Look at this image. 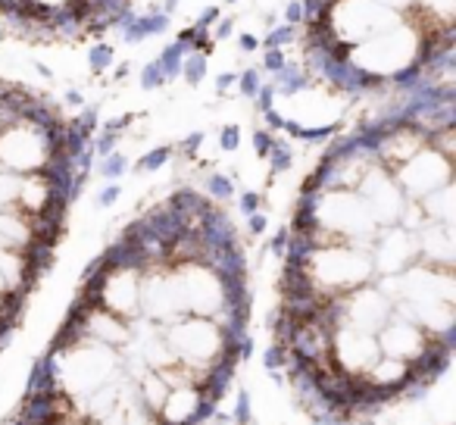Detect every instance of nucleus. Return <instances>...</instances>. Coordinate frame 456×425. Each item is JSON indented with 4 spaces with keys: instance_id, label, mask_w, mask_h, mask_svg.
Masks as SVG:
<instances>
[{
    "instance_id": "nucleus-1",
    "label": "nucleus",
    "mask_w": 456,
    "mask_h": 425,
    "mask_svg": "<svg viewBox=\"0 0 456 425\" xmlns=\"http://www.w3.org/2000/svg\"><path fill=\"white\" fill-rule=\"evenodd\" d=\"M425 38H428V32H425L419 22H412L410 16H403L400 26L387 29V32H379L369 41H362V45L350 47L347 60L360 72H366V76L387 85L397 72H403L406 66L419 63Z\"/></svg>"
},
{
    "instance_id": "nucleus-2",
    "label": "nucleus",
    "mask_w": 456,
    "mask_h": 425,
    "mask_svg": "<svg viewBox=\"0 0 456 425\" xmlns=\"http://www.w3.org/2000/svg\"><path fill=\"white\" fill-rule=\"evenodd\" d=\"M400 22H403V13L385 7L381 0H331L329 16H325V26L335 35V41L347 47L362 45L372 35L387 32Z\"/></svg>"
},
{
    "instance_id": "nucleus-3",
    "label": "nucleus",
    "mask_w": 456,
    "mask_h": 425,
    "mask_svg": "<svg viewBox=\"0 0 456 425\" xmlns=\"http://www.w3.org/2000/svg\"><path fill=\"white\" fill-rule=\"evenodd\" d=\"M273 76H275L273 88H275V94H281V97H297L300 91H310L313 88L310 72H306L300 63H291V60H288V63L281 66L279 72H273Z\"/></svg>"
},
{
    "instance_id": "nucleus-4",
    "label": "nucleus",
    "mask_w": 456,
    "mask_h": 425,
    "mask_svg": "<svg viewBox=\"0 0 456 425\" xmlns=\"http://www.w3.org/2000/svg\"><path fill=\"white\" fill-rule=\"evenodd\" d=\"M207 63H209V57H203V53H184V60H182V78L188 85H200L203 78H207Z\"/></svg>"
},
{
    "instance_id": "nucleus-5",
    "label": "nucleus",
    "mask_w": 456,
    "mask_h": 425,
    "mask_svg": "<svg viewBox=\"0 0 456 425\" xmlns=\"http://www.w3.org/2000/svg\"><path fill=\"white\" fill-rule=\"evenodd\" d=\"M300 38V26H288V22H281V26H275L273 32L266 35V41H260L266 51H273V47H288L294 45V41Z\"/></svg>"
},
{
    "instance_id": "nucleus-6",
    "label": "nucleus",
    "mask_w": 456,
    "mask_h": 425,
    "mask_svg": "<svg viewBox=\"0 0 456 425\" xmlns=\"http://www.w3.org/2000/svg\"><path fill=\"white\" fill-rule=\"evenodd\" d=\"M184 53L188 51H182V47L175 45V41H172L169 47H166L163 53H159V66H163V72H166V78H178L182 76V60H184Z\"/></svg>"
},
{
    "instance_id": "nucleus-7",
    "label": "nucleus",
    "mask_w": 456,
    "mask_h": 425,
    "mask_svg": "<svg viewBox=\"0 0 456 425\" xmlns=\"http://www.w3.org/2000/svg\"><path fill=\"white\" fill-rule=\"evenodd\" d=\"M113 47L110 45H94L91 47V53H88V66H91V72H94V76H103V72L110 69V66H113Z\"/></svg>"
},
{
    "instance_id": "nucleus-8",
    "label": "nucleus",
    "mask_w": 456,
    "mask_h": 425,
    "mask_svg": "<svg viewBox=\"0 0 456 425\" xmlns=\"http://www.w3.org/2000/svg\"><path fill=\"white\" fill-rule=\"evenodd\" d=\"M169 82L163 72V66H159V60H151V63L141 69V88L144 91H153V88H163V85Z\"/></svg>"
},
{
    "instance_id": "nucleus-9",
    "label": "nucleus",
    "mask_w": 456,
    "mask_h": 425,
    "mask_svg": "<svg viewBox=\"0 0 456 425\" xmlns=\"http://www.w3.org/2000/svg\"><path fill=\"white\" fill-rule=\"evenodd\" d=\"M138 26L147 38H151V35H163L166 29H169V16L159 13V10H153V13H147V16H138Z\"/></svg>"
},
{
    "instance_id": "nucleus-10",
    "label": "nucleus",
    "mask_w": 456,
    "mask_h": 425,
    "mask_svg": "<svg viewBox=\"0 0 456 425\" xmlns=\"http://www.w3.org/2000/svg\"><path fill=\"white\" fill-rule=\"evenodd\" d=\"M207 194L213 197V200H228V197H232V178H225V176L207 178Z\"/></svg>"
},
{
    "instance_id": "nucleus-11",
    "label": "nucleus",
    "mask_w": 456,
    "mask_h": 425,
    "mask_svg": "<svg viewBox=\"0 0 456 425\" xmlns=\"http://www.w3.org/2000/svg\"><path fill=\"white\" fill-rule=\"evenodd\" d=\"M260 85H263V76H260L256 69H248L244 76H238V88H241V94H244V97H250V101L256 97Z\"/></svg>"
},
{
    "instance_id": "nucleus-12",
    "label": "nucleus",
    "mask_w": 456,
    "mask_h": 425,
    "mask_svg": "<svg viewBox=\"0 0 456 425\" xmlns=\"http://www.w3.org/2000/svg\"><path fill=\"white\" fill-rule=\"evenodd\" d=\"M69 126H72V128H78V132L88 135V138H91V132L97 128V107H85V110H82V116H78V119H72Z\"/></svg>"
},
{
    "instance_id": "nucleus-13",
    "label": "nucleus",
    "mask_w": 456,
    "mask_h": 425,
    "mask_svg": "<svg viewBox=\"0 0 456 425\" xmlns=\"http://www.w3.org/2000/svg\"><path fill=\"white\" fill-rule=\"evenodd\" d=\"M169 153H172L169 147H157V151H151L144 159H141L138 169H141V172H153V169H159V166H163L166 159H169Z\"/></svg>"
},
{
    "instance_id": "nucleus-14",
    "label": "nucleus",
    "mask_w": 456,
    "mask_h": 425,
    "mask_svg": "<svg viewBox=\"0 0 456 425\" xmlns=\"http://www.w3.org/2000/svg\"><path fill=\"white\" fill-rule=\"evenodd\" d=\"M269 159H273V172L288 169V166H291V151H288V147L281 144V141H275L273 151H269Z\"/></svg>"
},
{
    "instance_id": "nucleus-15",
    "label": "nucleus",
    "mask_w": 456,
    "mask_h": 425,
    "mask_svg": "<svg viewBox=\"0 0 456 425\" xmlns=\"http://www.w3.org/2000/svg\"><path fill=\"white\" fill-rule=\"evenodd\" d=\"M285 63H288L285 47H273V51H266V57H263V69L266 72H279Z\"/></svg>"
},
{
    "instance_id": "nucleus-16",
    "label": "nucleus",
    "mask_w": 456,
    "mask_h": 425,
    "mask_svg": "<svg viewBox=\"0 0 456 425\" xmlns=\"http://www.w3.org/2000/svg\"><path fill=\"white\" fill-rule=\"evenodd\" d=\"M122 172H126V157H119V153H110V157H103V176L119 178Z\"/></svg>"
},
{
    "instance_id": "nucleus-17",
    "label": "nucleus",
    "mask_w": 456,
    "mask_h": 425,
    "mask_svg": "<svg viewBox=\"0 0 456 425\" xmlns=\"http://www.w3.org/2000/svg\"><path fill=\"white\" fill-rule=\"evenodd\" d=\"M273 144H275V138L266 132V128H256L254 132V151L260 153V157H269V151H273Z\"/></svg>"
},
{
    "instance_id": "nucleus-18",
    "label": "nucleus",
    "mask_w": 456,
    "mask_h": 425,
    "mask_svg": "<svg viewBox=\"0 0 456 425\" xmlns=\"http://www.w3.org/2000/svg\"><path fill=\"white\" fill-rule=\"evenodd\" d=\"M219 144H222V151H238V144H241V132H238L235 126H225L219 135Z\"/></svg>"
},
{
    "instance_id": "nucleus-19",
    "label": "nucleus",
    "mask_w": 456,
    "mask_h": 425,
    "mask_svg": "<svg viewBox=\"0 0 456 425\" xmlns=\"http://www.w3.org/2000/svg\"><path fill=\"white\" fill-rule=\"evenodd\" d=\"M256 107H260V113H266V110H273L275 103V88L273 85H260V91H256Z\"/></svg>"
},
{
    "instance_id": "nucleus-20",
    "label": "nucleus",
    "mask_w": 456,
    "mask_h": 425,
    "mask_svg": "<svg viewBox=\"0 0 456 425\" xmlns=\"http://www.w3.org/2000/svg\"><path fill=\"white\" fill-rule=\"evenodd\" d=\"M285 22L288 26H300V22H304V7H300V0H291V4H288Z\"/></svg>"
},
{
    "instance_id": "nucleus-21",
    "label": "nucleus",
    "mask_w": 456,
    "mask_h": 425,
    "mask_svg": "<svg viewBox=\"0 0 456 425\" xmlns=\"http://www.w3.org/2000/svg\"><path fill=\"white\" fill-rule=\"evenodd\" d=\"M200 141H203V132L188 135V138L182 141V153H184V157H194V153H197V147H200Z\"/></svg>"
},
{
    "instance_id": "nucleus-22",
    "label": "nucleus",
    "mask_w": 456,
    "mask_h": 425,
    "mask_svg": "<svg viewBox=\"0 0 456 425\" xmlns=\"http://www.w3.org/2000/svg\"><path fill=\"white\" fill-rule=\"evenodd\" d=\"M232 29H235V20H228V16H225V20H219V22H216L213 41H225L228 35H232Z\"/></svg>"
},
{
    "instance_id": "nucleus-23",
    "label": "nucleus",
    "mask_w": 456,
    "mask_h": 425,
    "mask_svg": "<svg viewBox=\"0 0 456 425\" xmlns=\"http://www.w3.org/2000/svg\"><path fill=\"white\" fill-rule=\"evenodd\" d=\"M232 85H238L235 72H222V76H216V91H219V94H225V91L232 88Z\"/></svg>"
},
{
    "instance_id": "nucleus-24",
    "label": "nucleus",
    "mask_w": 456,
    "mask_h": 425,
    "mask_svg": "<svg viewBox=\"0 0 456 425\" xmlns=\"http://www.w3.org/2000/svg\"><path fill=\"white\" fill-rule=\"evenodd\" d=\"M238 47H241L244 53H254L256 47H260V38H256V35H250V32H244L241 38H238Z\"/></svg>"
},
{
    "instance_id": "nucleus-25",
    "label": "nucleus",
    "mask_w": 456,
    "mask_h": 425,
    "mask_svg": "<svg viewBox=\"0 0 456 425\" xmlns=\"http://www.w3.org/2000/svg\"><path fill=\"white\" fill-rule=\"evenodd\" d=\"M175 45L182 47V51L191 53V47H194V29H182V32H178V38H175Z\"/></svg>"
},
{
    "instance_id": "nucleus-26",
    "label": "nucleus",
    "mask_w": 456,
    "mask_h": 425,
    "mask_svg": "<svg viewBox=\"0 0 456 425\" xmlns=\"http://www.w3.org/2000/svg\"><path fill=\"white\" fill-rule=\"evenodd\" d=\"M241 209L248 213V217H254L256 209H260V194H244L241 197Z\"/></svg>"
},
{
    "instance_id": "nucleus-27",
    "label": "nucleus",
    "mask_w": 456,
    "mask_h": 425,
    "mask_svg": "<svg viewBox=\"0 0 456 425\" xmlns=\"http://www.w3.org/2000/svg\"><path fill=\"white\" fill-rule=\"evenodd\" d=\"M216 22H219V10L209 7L207 13H203L200 20H197V26H194V29H209V26H216Z\"/></svg>"
},
{
    "instance_id": "nucleus-28",
    "label": "nucleus",
    "mask_w": 456,
    "mask_h": 425,
    "mask_svg": "<svg viewBox=\"0 0 456 425\" xmlns=\"http://www.w3.org/2000/svg\"><path fill=\"white\" fill-rule=\"evenodd\" d=\"M381 4H385V7H391V10H397V13H410L416 0H381Z\"/></svg>"
},
{
    "instance_id": "nucleus-29",
    "label": "nucleus",
    "mask_w": 456,
    "mask_h": 425,
    "mask_svg": "<svg viewBox=\"0 0 456 425\" xmlns=\"http://www.w3.org/2000/svg\"><path fill=\"white\" fill-rule=\"evenodd\" d=\"M285 244H288V229H281L279 235L273 238V250H275V254L281 257V254H285Z\"/></svg>"
},
{
    "instance_id": "nucleus-30",
    "label": "nucleus",
    "mask_w": 456,
    "mask_h": 425,
    "mask_svg": "<svg viewBox=\"0 0 456 425\" xmlns=\"http://www.w3.org/2000/svg\"><path fill=\"white\" fill-rule=\"evenodd\" d=\"M250 232H256V235L266 232V217H263V213H254V217H250Z\"/></svg>"
},
{
    "instance_id": "nucleus-31",
    "label": "nucleus",
    "mask_w": 456,
    "mask_h": 425,
    "mask_svg": "<svg viewBox=\"0 0 456 425\" xmlns=\"http://www.w3.org/2000/svg\"><path fill=\"white\" fill-rule=\"evenodd\" d=\"M263 116H266V122H269V126H273V128H281V122H285V116L275 113V110H266V113H263Z\"/></svg>"
},
{
    "instance_id": "nucleus-32",
    "label": "nucleus",
    "mask_w": 456,
    "mask_h": 425,
    "mask_svg": "<svg viewBox=\"0 0 456 425\" xmlns=\"http://www.w3.org/2000/svg\"><path fill=\"white\" fill-rule=\"evenodd\" d=\"M38 7H45V10H57V7H66V4H72V0H35Z\"/></svg>"
},
{
    "instance_id": "nucleus-33",
    "label": "nucleus",
    "mask_w": 456,
    "mask_h": 425,
    "mask_svg": "<svg viewBox=\"0 0 456 425\" xmlns=\"http://www.w3.org/2000/svg\"><path fill=\"white\" fill-rule=\"evenodd\" d=\"M116 197H119V188H116V184H110V188H103V194H101V203H113Z\"/></svg>"
},
{
    "instance_id": "nucleus-34",
    "label": "nucleus",
    "mask_w": 456,
    "mask_h": 425,
    "mask_svg": "<svg viewBox=\"0 0 456 425\" xmlns=\"http://www.w3.org/2000/svg\"><path fill=\"white\" fill-rule=\"evenodd\" d=\"M66 103H72V107H82L85 97L78 94V91H66Z\"/></svg>"
},
{
    "instance_id": "nucleus-35",
    "label": "nucleus",
    "mask_w": 456,
    "mask_h": 425,
    "mask_svg": "<svg viewBox=\"0 0 456 425\" xmlns=\"http://www.w3.org/2000/svg\"><path fill=\"white\" fill-rule=\"evenodd\" d=\"M175 7H178V0H163V10H159V13H166V16H169Z\"/></svg>"
},
{
    "instance_id": "nucleus-36",
    "label": "nucleus",
    "mask_w": 456,
    "mask_h": 425,
    "mask_svg": "<svg viewBox=\"0 0 456 425\" xmlns=\"http://www.w3.org/2000/svg\"><path fill=\"white\" fill-rule=\"evenodd\" d=\"M128 72V63H122V66H116V78H122Z\"/></svg>"
},
{
    "instance_id": "nucleus-37",
    "label": "nucleus",
    "mask_w": 456,
    "mask_h": 425,
    "mask_svg": "<svg viewBox=\"0 0 456 425\" xmlns=\"http://www.w3.org/2000/svg\"><path fill=\"white\" fill-rule=\"evenodd\" d=\"M4 38H7V32H4V29H0V41H4Z\"/></svg>"
},
{
    "instance_id": "nucleus-38",
    "label": "nucleus",
    "mask_w": 456,
    "mask_h": 425,
    "mask_svg": "<svg viewBox=\"0 0 456 425\" xmlns=\"http://www.w3.org/2000/svg\"><path fill=\"white\" fill-rule=\"evenodd\" d=\"M225 4H238V0H225Z\"/></svg>"
}]
</instances>
